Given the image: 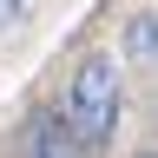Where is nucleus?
I'll list each match as a JSON object with an SVG mask.
<instances>
[{
  "label": "nucleus",
  "mask_w": 158,
  "mask_h": 158,
  "mask_svg": "<svg viewBox=\"0 0 158 158\" xmlns=\"http://www.w3.org/2000/svg\"><path fill=\"white\" fill-rule=\"evenodd\" d=\"M33 158H73V152H33Z\"/></svg>",
  "instance_id": "obj_4"
},
{
  "label": "nucleus",
  "mask_w": 158,
  "mask_h": 158,
  "mask_svg": "<svg viewBox=\"0 0 158 158\" xmlns=\"http://www.w3.org/2000/svg\"><path fill=\"white\" fill-rule=\"evenodd\" d=\"M125 53L132 59H158V13H138L125 27Z\"/></svg>",
  "instance_id": "obj_2"
},
{
  "label": "nucleus",
  "mask_w": 158,
  "mask_h": 158,
  "mask_svg": "<svg viewBox=\"0 0 158 158\" xmlns=\"http://www.w3.org/2000/svg\"><path fill=\"white\" fill-rule=\"evenodd\" d=\"M20 13H27V0H0V27H13Z\"/></svg>",
  "instance_id": "obj_3"
},
{
  "label": "nucleus",
  "mask_w": 158,
  "mask_h": 158,
  "mask_svg": "<svg viewBox=\"0 0 158 158\" xmlns=\"http://www.w3.org/2000/svg\"><path fill=\"white\" fill-rule=\"evenodd\" d=\"M66 125H73V145H86V152H106L112 145V132H118V66L106 53H92L86 66L73 73Z\"/></svg>",
  "instance_id": "obj_1"
}]
</instances>
